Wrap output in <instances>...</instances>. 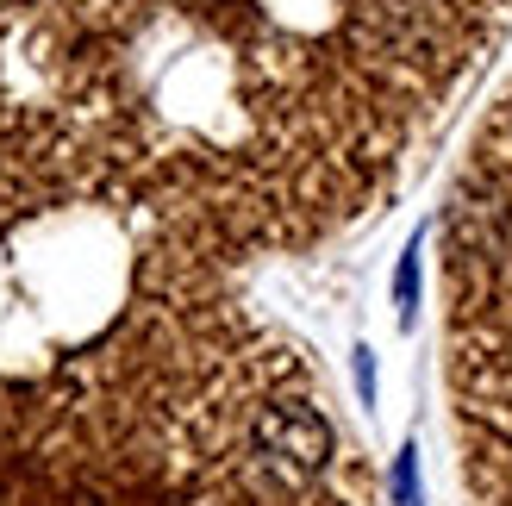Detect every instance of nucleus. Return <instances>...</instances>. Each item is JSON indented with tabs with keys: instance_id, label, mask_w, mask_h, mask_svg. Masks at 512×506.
Instances as JSON below:
<instances>
[{
	"instance_id": "nucleus-3",
	"label": "nucleus",
	"mask_w": 512,
	"mask_h": 506,
	"mask_svg": "<svg viewBox=\"0 0 512 506\" xmlns=\"http://www.w3.org/2000/svg\"><path fill=\"white\" fill-rule=\"evenodd\" d=\"M394 307H400V325H413V319H419V238L406 244V257H400V275H394Z\"/></svg>"
},
{
	"instance_id": "nucleus-2",
	"label": "nucleus",
	"mask_w": 512,
	"mask_h": 506,
	"mask_svg": "<svg viewBox=\"0 0 512 506\" xmlns=\"http://www.w3.org/2000/svg\"><path fill=\"white\" fill-rule=\"evenodd\" d=\"M388 506H425V494H419V444H400V457L388 469Z\"/></svg>"
},
{
	"instance_id": "nucleus-4",
	"label": "nucleus",
	"mask_w": 512,
	"mask_h": 506,
	"mask_svg": "<svg viewBox=\"0 0 512 506\" xmlns=\"http://www.w3.org/2000/svg\"><path fill=\"white\" fill-rule=\"evenodd\" d=\"M356 388H363V400H375V357L369 350H356Z\"/></svg>"
},
{
	"instance_id": "nucleus-1",
	"label": "nucleus",
	"mask_w": 512,
	"mask_h": 506,
	"mask_svg": "<svg viewBox=\"0 0 512 506\" xmlns=\"http://www.w3.org/2000/svg\"><path fill=\"white\" fill-rule=\"evenodd\" d=\"M0 506H375V482L288 350L157 294L0 357Z\"/></svg>"
}]
</instances>
